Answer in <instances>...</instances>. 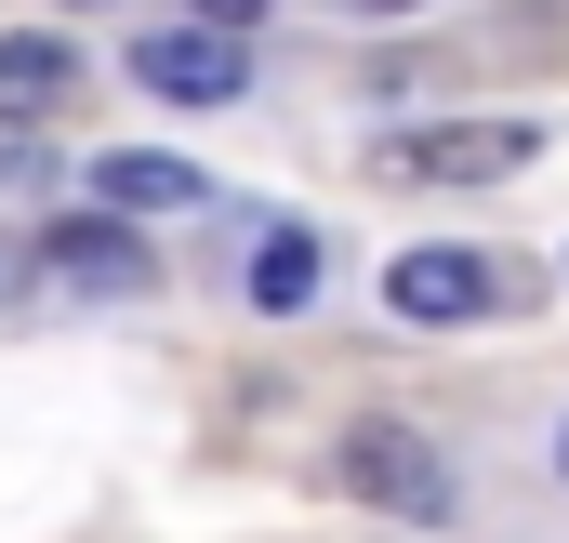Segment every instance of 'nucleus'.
I'll list each match as a JSON object with an SVG mask.
<instances>
[{
  "mask_svg": "<svg viewBox=\"0 0 569 543\" xmlns=\"http://www.w3.org/2000/svg\"><path fill=\"white\" fill-rule=\"evenodd\" d=\"M252 305H266V318H305V305H318V239H305V226H266V239H252Z\"/></svg>",
  "mask_w": 569,
  "mask_h": 543,
  "instance_id": "nucleus-8",
  "label": "nucleus"
},
{
  "mask_svg": "<svg viewBox=\"0 0 569 543\" xmlns=\"http://www.w3.org/2000/svg\"><path fill=\"white\" fill-rule=\"evenodd\" d=\"M93 199H107V213H186V199H199V172H186V159H159V146H107V159H93Z\"/></svg>",
  "mask_w": 569,
  "mask_h": 543,
  "instance_id": "nucleus-6",
  "label": "nucleus"
},
{
  "mask_svg": "<svg viewBox=\"0 0 569 543\" xmlns=\"http://www.w3.org/2000/svg\"><path fill=\"white\" fill-rule=\"evenodd\" d=\"M530 159H543L530 120H437V134H385L371 146L385 186H490V172H530Z\"/></svg>",
  "mask_w": 569,
  "mask_h": 543,
  "instance_id": "nucleus-2",
  "label": "nucleus"
},
{
  "mask_svg": "<svg viewBox=\"0 0 569 543\" xmlns=\"http://www.w3.org/2000/svg\"><path fill=\"white\" fill-rule=\"evenodd\" d=\"M133 80L159 107H226V93H239V27H199V13H186V27H146Z\"/></svg>",
  "mask_w": 569,
  "mask_h": 543,
  "instance_id": "nucleus-5",
  "label": "nucleus"
},
{
  "mask_svg": "<svg viewBox=\"0 0 569 543\" xmlns=\"http://www.w3.org/2000/svg\"><path fill=\"white\" fill-rule=\"evenodd\" d=\"M385 305H398L411 332H463V318H490V305H503V266H490V253L425 239V253H398V266H385Z\"/></svg>",
  "mask_w": 569,
  "mask_h": 543,
  "instance_id": "nucleus-3",
  "label": "nucleus"
},
{
  "mask_svg": "<svg viewBox=\"0 0 569 543\" xmlns=\"http://www.w3.org/2000/svg\"><path fill=\"white\" fill-rule=\"evenodd\" d=\"M80 93V53L67 40H0V120H53Z\"/></svg>",
  "mask_w": 569,
  "mask_h": 543,
  "instance_id": "nucleus-7",
  "label": "nucleus"
},
{
  "mask_svg": "<svg viewBox=\"0 0 569 543\" xmlns=\"http://www.w3.org/2000/svg\"><path fill=\"white\" fill-rule=\"evenodd\" d=\"M358 13H425V0H358Z\"/></svg>",
  "mask_w": 569,
  "mask_h": 543,
  "instance_id": "nucleus-10",
  "label": "nucleus"
},
{
  "mask_svg": "<svg viewBox=\"0 0 569 543\" xmlns=\"http://www.w3.org/2000/svg\"><path fill=\"white\" fill-rule=\"evenodd\" d=\"M199 27H266V0H186Z\"/></svg>",
  "mask_w": 569,
  "mask_h": 543,
  "instance_id": "nucleus-9",
  "label": "nucleus"
},
{
  "mask_svg": "<svg viewBox=\"0 0 569 543\" xmlns=\"http://www.w3.org/2000/svg\"><path fill=\"white\" fill-rule=\"evenodd\" d=\"M40 278H53V292H93V305L159 292V266H146V239H133V213H80V226H53V239H40Z\"/></svg>",
  "mask_w": 569,
  "mask_h": 543,
  "instance_id": "nucleus-4",
  "label": "nucleus"
},
{
  "mask_svg": "<svg viewBox=\"0 0 569 543\" xmlns=\"http://www.w3.org/2000/svg\"><path fill=\"white\" fill-rule=\"evenodd\" d=\"M345 491H358L371 517H398V531H450V517H463V477H450V451H437L425 424H398V411L345 424Z\"/></svg>",
  "mask_w": 569,
  "mask_h": 543,
  "instance_id": "nucleus-1",
  "label": "nucleus"
}]
</instances>
